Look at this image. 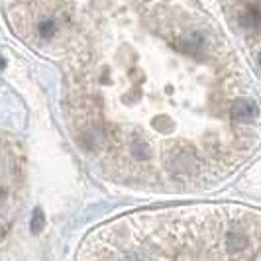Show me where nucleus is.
<instances>
[{"label":"nucleus","instance_id":"obj_5","mask_svg":"<svg viewBox=\"0 0 261 261\" xmlns=\"http://www.w3.org/2000/svg\"><path fill=\"white\" fill-rule=\"evenodd\" d=\"M259 63H261V53H259Z\"/></svg>","mask_w":261,"mask_h":261},{"label":"nucleus","instance_id":"obj_1","mask_svg":"<svg viewBox=\"0 0 261 261\" xmlns=\"http://www.w3.org/2000/svg\"><path fill=\"white\" fill-rule=\"evenodd\" d=\"M248 238L242 234H230L226 240V251L230 255H240L244 251H248Z\"/></svg>","mask_w":261,"mask_h":261},{"label":"nucleus","instance_id":"obj_2","mask_svg":"<svg viewBox=\"0 0 261 261\" xmlns=\"http://www.w3.org/2000/svg\"><path fill=\"white\" fill-rule=\"evenodd\" d=\"M36 34L41 39H51L57 34V20L53 16H43L36 26Z\"/></svg>","mask_w":261,"mask_h":261},{"label":"nucleus","instance_id":"obj_4","mask_svg":"<svg viewBox=\"0 0 261 261\" xmlns=\"http://www.w3.org/2000/svg\"><path fill=\"white\" fill-rule=\"evenodd\" d=\"M41 228H43V216H41V210H36V214H34V222H32V232L38 234Z\"/></svg>","mask_w":261,"mask_h":261},{"label":"nucleus","instance_id":"obj_3","mask_svg":"<svg viewBox=\"0 0 261 261\" xmlns=\"http://www.w3.org/2000/svg\"><path fill=\"white\" fill-rule=\"evenodd\" d=\"M253 112H255L253 105L246 98H238L234 102V120H238V122H249Z\"/></svg>","mask_w":261,"mask_h":261}]
</instances>
